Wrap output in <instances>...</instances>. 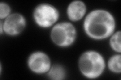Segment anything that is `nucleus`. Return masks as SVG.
<instances>
[{
	"label": "nucleus",
	"mask_w": 121,
	"mask_h": 80,
	"mask_svg": "<svg viewBox=\"0 0 121 80\" xmlns=\"http://www.w3.org/2000/svg\"><path fill=\"white\" fill-rule=\"evenodd\" d=\"M48 77L55 80H63L65 77L66 72L64 68L60 65H54L51 67L48 73Z\"/></svg>",
	"instance_id": "obj_8"
},
{
	"label": "nucleus",
	"mask_w": 121,
	"mask_h": 80,
	"mask_svg": "<svg viewBox=\"0 0 121 80\" xmlns=\"http://www.w3.org/2000/svg\"><path fill=\"white\" fill-rule=\"evenodd\" d=\"M108 67L113 73H120L121 72V55H115L112 56L108 62Z\"/></svg>",
	"instance_id": "obj_9"
},
{
	"label": "nucleus",
	"mask_w": 121,
	"mask_h": 80,
	"mask_svg": "<svg viewBox=\"0 0 121 80\" xmlns=\"http://www.w3.org/2000/svg\"><path fill=\"white\" fill-rule=\"evenodd\" d=\"M110 45L112 48L117 52H121V32L115 33L110 39Z\"/></svg>",
	"instance_id": "obj_10"
},
{
	"label": "nucleus",
	"mask_w": 121,
	"mask_h": 80,
	"mask_svg": "<svg viewBox=\"0 0 121 80\" xmlns=\"http://www.w3.org/2000/svg\"><path fill=\"white\" fill-rule=\"evenodd\" d=\"M86 12L85 4L80 1L72 2L68 6L67 13L69 19L72 21H78L84 17Z\"/></svg>",
	"instance_id": "obj_7"
},
{
	"label": "nucleus",
	"mask_w": 121,
	"mask_h": 80,
	"mask_svg": "<svg viewBox=\"0 0 121 80\" xmlns=\"http://www.w3.org/2000/svg\"><path fill=\"white\" fill-rule=\"evenodd\" d=\"M28 65L32 72L36 74L47 73L51 67V60L48 56L41 52L31 54L28 59Z\"/></svg>",
	"instance_id": "obj_6"
},
{
	"label": "nucleus",
	"mask_w": 121,
	"mask_h": 80,
	"mask_svg": "<svg viewBox=\"0 0 121 80\" xmlns=\"http://www.w3.org/2000/svg\"><path fill=\"white\" fill-rule=\"evenodd\" d=\"M26 20L24 17L20 14H10L5 19L3 24L1 22V33L2 30L10 36H16L23 31L25 27Z\"/></svg>",
	"instance_id": "obj_5"
},
{
	"label": "nucleus",
	"mask_w": 121,
	"mask_h": 80,
	"mask_svg": "<svg viewBox=\"0 0 121 80\" xmlns=\"http://www.w3.org/2000/svg\"><path fill=\"white\" fill-rule=\"evenodd\" d=\"M51 37L53 42L58 46L66 47L74 43L76 37V31L70 23H60L52 29Z\"/></svg>",
	"instance_id": "obj_3"
},
{
	"label": "nucleus",
	"mask_w": 121,
	"mask_h": 80,
	"mask_svg": "<svg viewBox=\"0 0 121 80\" xmlns=\"http://www.w3.org/2000/svg\"><path fill=\"white\" fill-rule=\"evenodd\" d=\"M11 9L9 6L5 3L0 4V18L6 19L10 15Z\"/></svg>",
	"instance_id": "obj_11"
},
{
	"label": "nucleus",
	"mask_w": 121,
	"mask_h": 80,
	"mask_svg": "<svg viewBox=\"0 0 121 80\" xmlns=\"http://www.w3.org/2000/svg\"><path fill=\"white\" fill-rule=\"evenodd\" d=\"M59 17L58 11L48 4H41L35 8L33 18L36 23L40 27H50L57 21Z\"/></svg>",
	"instance_id": "obj_4"
},
{
	"label": "nucleus",
	"mask_w": 121,
	"mask_h": 80,
	"mask_svg": "<svg viewBox=\"0 0 121 80\" xmlns=\"http://www.w3.org/2000/svg\"><path fill=\"white\" fill-rule=\"evenodd\" d=\"M84 29L89 37L101 40L111 36L115 29V21L112 15L104 10L91 12L85 19Z\"/></svg>",
	"instance_id": "obj_1"
},
{
	"label": "nucleus",
	"mask_w": 121,
	"mask_h": 80,
	"mask_svg": "<svg viewBox=\"0 0 121 80\" xmlns=\"http://www.w3.org/2000/svg\"><path fill=\"white\" fill-rule=\"evenodd\" d=\"M81 73L89 79H95L101 75L105 68L104 60L99 53L89 51L83 53L79 60Z\"/></svg>",
	"instance_id": "obj_2"
}]
</instances>
